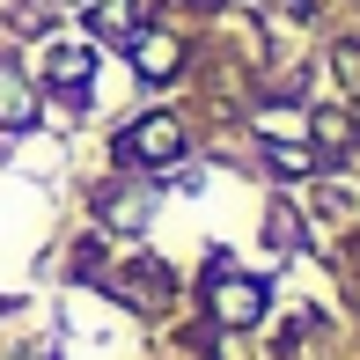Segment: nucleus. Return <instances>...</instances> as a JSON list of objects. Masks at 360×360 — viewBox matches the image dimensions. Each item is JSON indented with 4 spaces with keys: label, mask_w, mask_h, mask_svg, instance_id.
<instances>
[{
    "label": "nucleus",
    "mask_w": 360,
    "mask_h": 360,
    "mask_svg": "<svg viewBox=\"0 0 360 360\" xmlns=\"http://www.w3.org/2000/svg\"><path fill=\"white\" fill-rule=\"evenodd\" d=\"M331 67H338V81L360 96V44H338V52H331Z\"/></svg>",
    "instance_id": "obj_8"
},
{
    "label": "nucleus",
    "mask_w": 360,
    "mask_h": 360,
    "mask_svg": "<svg viewBox=\"0 0 360 360\" xmlns=\"http://www.w3.org/2000/svg\"><path fill=\"white\" fill-rule=\"evenodd\" d=\"M316 140H323V147H346L353 125H346V118H316Z\"/></svg>",
    "instance_id": "obj_9"
},
{
    "label": "nucleus",
    "mask_w": 360,
    "mask_h": 360,
    "mask_svg": "<svg viewBox=\"0 0 360 360\" xmlns=\"http://www.w3.org/2000/svg\"><path fill=\"white\" fill-rule=\"evenodd\" d=\"M214 316L228 323V331L257 323V316H265V280H236V272L214 257Z\"/></svg>",
    "instance_id": "obj_2"
},
{
    "label": "nucleus",
    "mask_w": 360,
    "mask_h": 360,
    "mask_svg": "<svg viewBox=\"0 0 360 360\" xmlns=\"http://www.w3.org/2000/svg\"><path fill=\"white\" fill-rule=\"evenodd\" d=\"M176 155H184V125L162 118V110H155V118H140L133 133L118 140V162H147V169H155V162H176Z\"/></svg>",
    "instance_id": "obj_1"
},
{
    "label": "nucleus",
    "mask_w": 360,
    "mask_h": 360,
    "mask_svg": "<svg viewBox=\"0 0 360 360\" xmlns=\"http://www.w3.org/2000/svg\"><path fill=\"white\" fill-rule=\"evenodd\" d=\"M96 30H103V37H133V0H103V8H96Z\"/></svg>",
    "instance_id": "obj_6"
},
{
    "label": "nucleus",
    "mask_w": 360,
    "mask_h": 360,
    "mask_svg": "<svg viewBox=\"0 0 360 360\" xmlns=\"http://www.w3.org/2000/svg\"><path fill=\"white\" fill-rule=\"evenodd\" d=\"M0 125H8V133H30V125H37V96H30V81L15 67H0Z\"/></svg>",
    "instance_id": "obj_5"
},
{
    "label": "nucleus",
    "mask_w": 360,
    "mask_h": 360,
    "mask_svg": "<svg viewBox=\"0 0 360 360\" xmlns=\"http://www.w3.org/2000/svg\"><path fill=\"white\" fill-rule=\"evenodd\" d=\"M89 67H96V59L81 52V44H52V52H44V81H52V89H67L74 103H81V89H89Z\"/></svg>",
    "instance_id": "obj_4"
},
{
    "label": "nucleus",
    "mask_w": 360,
    "mask_h": 360,
    "mask_svg": "<svg viewBox=\"0 0 360 360\" xmlns=\"http://www.w3.org/2000/svg\"><path fill=\"white\" fill-rule=\"evenodd\" d=\"M272 169H280V176H302V169H316V155H309V147H272Z\"/></svg>",
    "instance_id": "obj_7"
},
{
    "label": "nucleus",
    "mask_w": 360,
    "mask_h": 360,
    "mask_svg": "<svg viewBox=\"0 0 360 360\" xmlns=\"http://www.w3.org/2000/svg\"><path fill=\"white\" fill-rule=\"evenodd\" d=\"M125 44H133V67H140V81H169V74H176V59H184L169 30H133Z\"/></svg>",
    "instance_id": "obj_3"
}]
</instances>
